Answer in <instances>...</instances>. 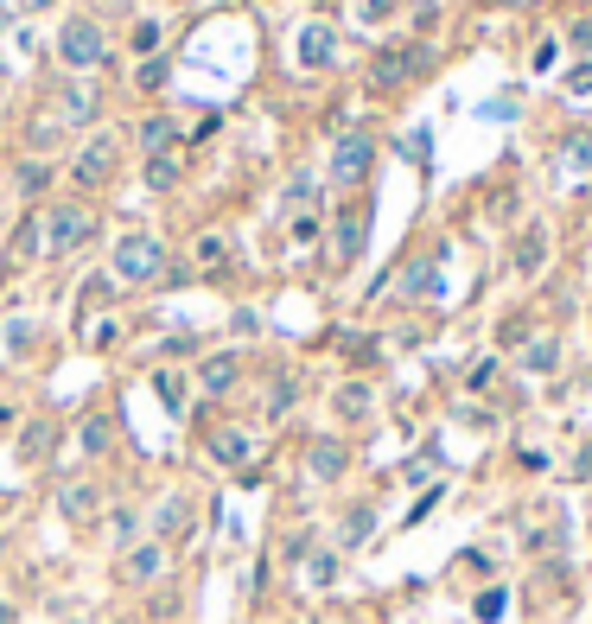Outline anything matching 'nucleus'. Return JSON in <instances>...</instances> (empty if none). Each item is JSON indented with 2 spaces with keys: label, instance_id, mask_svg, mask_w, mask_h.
I'll return each mask as SVG.
<instances>
[{
  "label": "nucleus",
  "instance_id": "nucleus-1",
  "mask_svg": "<svg viewBox=\"0 0 592 624\" xmlns=\"http://www.w3.org/2000/svg\"><path fill=\"white\" fill-rule=\"evenodd\" d=\"M90 236H96V211H90L83 198L51 204V211H45V249H51V255H77Z\"/></svg>",
  "mask_w": 592,
  "mask_h": 624
},
{
  "label": "nucleus",
  "instance_id": "nucleus-2",
  "mask_svg": "<svg viewBox=\"0 0 592 624\" xmlns=\"http://www.w3.org/2000/svg\"><path fill=\"white\" fill-rule=\"evenodd\" d=\"M160 262H166V249H160V236H153V230H134V236H121L115 249H109L115 281H153Z\"/></svg>",
  "mask_w": 592,
  "mask_h": 624
},
{
  "label": "nucleus",
  "instance_id": "nucleus-3",
  "mask_svg": "<svg viewBox=\"0 0 592 624\" xmlns=\"http://www.w3.org/2000/svg\"><path fill=\"white\" fill-rule=\"evenodd\" d=\"M58 58L71 64V71H96V64L109 58V39H102L96 20H71V26L58 32Z\"/></svg>",
  "mask_w": 592,
  "mask_h": 624
},
{
  "label": "nucleus",
  "instance_id": "nucleus-4",
  "mask_svg": "<svg viewBox=\"0 0 592 624\" xmlns=\"http://www.w3.org/2000/svg\"><path fill=\"white\" fill-rule=\"evenodd\" d=\"M370 166H376V141L363 128L351 134H338V147H332V185H363L370 179Z\"/></svg>",
  "mask_w": 592,
  "mask_h": 624
},
{
  "label": "nucleus",
  "instance_id": "nucleus-5",
  "mask_svg": "<svg viewBox=\"0 0 592 624\" xmlns=\"http://www.w3.org/2000/svg\"><path fill=\"white\" fill-rule=\"evenodd\" d=\"M427 51L421 45H389V51H376V64H370V83H376V90H395V83H414V77H421L427 71Z\"/></svg>",
  "mask_w": 592,
  "mask_h": 624
},
{
  "label": "nucleus",
  "instance_id": "nucleus-6",
  "mask_svg": "<svg viewBox=\"0 0 592 624\" xmlns=\"http://www.w3.org/2000/svg\"><path fill=\"white\" fill-rule=\"evenodd\" d=\"M115 160H121V147H115V134H96L90 147L77 153V166H71V179L83 185V192H96V185H109L115 179Z\"/></svg>",
  "mask_w": 592,
  "mask_h": 624
},
{
  "label": "nucleus",
  "instance_id": "nucleus-7",
  "mask_svg": "<svg viewBox=\"0 0 592 624\" xmlns=\"http://www.w3.org/2000/svg\"><path fill=\"white\" fill-rule=\"evenodd\" d=\"M293 58H300V71H332L338 64V32L325 20H306L300 39H293Z\"/></svg>",
  "mask_w": 592,
  "mask_h": 624
},
{
  "label": "nucleus",
  "instance_id": "nucleus-8",
  "mask_svg": "<svg viewBox=\"0 0 592 624\" xmlns=\"http://www.w3.org/2000/svg\"><path fill=\"white\" fill-rule=\"evenodd\" d=\"M166 561H172L166 542H134L128 554H121V580H128V586H153L166 574Z\"/></svg>",
  "mask_w": 592,
  "mask_h": 624
},
{
  "label": "nucleus",
  "instance_id": "nucleus-9",
  "mask_svg": "<svg viewBox=\"0 0 592 624\" xmlns=\"http://www.w3.org/2000/svg\"><path fill=\"white\" fill-rule=\"evenodd\" d=\"M96 510H102V491L90 478L58 484V516H64V523H96Z\"/></svg>",
  "mask_w": 592,
  "mask_h": 624
},
{
  "label": "nucleus",
  "instance_id": "nucleus-10",
  "mask_svg": "<svg viewBox=\"0 0 592 624\" xmlns=\"http://www.w3.org/2000/svg\"><path fill=\"white\" fill-rule=\"evenodd\" d=\"M548 255H554V242L548 230H516V249H510V268L522 274V281H535V274L548 268Z\"/></svg>",
  "mask_w": 592,
  "mask_h": 624
},
{
  "label": "nucleus",
  "instance_id": "nucleus-11",
  "mask_svg": "<svg viewBox=\"0 0 592 624\" xmlns=\"http://www.w3.org/2000/svg\"><path fill=\"white\" fill-rule=\"evenodd\" d=\"M363 230H370V217H363V211H338V223H332V262L338 268H351L363 255Z\"/></svg>",
  "mask_w": 592,
  "mask_h": 624
},
{
  "label": "nucleus",
  "instance_id": "nucleus-12",
  "mask_svg": "<svg viewBox=\"0 0 592 624\" xmlns=\"http://www.w3.org/2000/svg\"><path fill=\"white\" fill-rule=\"evenodd\" d=\"M96 115V83L90 77H71L58 96V128H83V121Z\"/></svg>",
  "mask_w": 592,
  "mask_h": 624
},
{
  "label": "nucleus",
  "instance_id": "nucleus-13",
  "mask_svg": "<svg viewBox=\"0 0 592 624\" xmlns=\"http://www.w3.org/2000/svg\"><path fill=\"white\" fill-rule=\"evenodd\" d=\"M344 465H351L344 440H312V446H306V472H312V484H338Z\"/></svg>",
  "mask_w": 592,
  "mask_h": 624
},
{
  "label": "nucleus",
  "instance_id": "nucleus-14",
  "mask_svg": "<svg viewBox=\"0 0 592 624\" xmlns=\"http://www.w3.org/2000/svg\"><path fill=\"white\" fill-rule=\"evenodd\" d=\"M236 376H242V357H236V351H217V357L198 363V389H204V395H230Z\"/></svg>",
  "mask_w": 592,
  "mask_h": 624
},
{
  "label": "nucleus",
  "instance_id": "nucleus-15",
  "mask_svg": "<svg viewBox=\"0 0 592 624\" xmlns=\"http://www.w3.org/2000/svg\"><path fill=\"white\" fill-rule=\"evenodd\" d=\"M249 453H255V440L242 427H217L211 433V459L217 465H249Z\"/></svg>",
  "mask_w": 592,
  "mask_h": 624
},
{
  "label": "nucleus",
  "instance_id": "nucleus-16",
  "mask_svg": "<svg viewBox=\"0 0 592 624\" xmlns=\"http://www.w3.org/2000/svg\"><path fill=\"white\" fill-rule=\"evenodd\" d=\"M370 535H376V510L370 504H351L338 516V548H363Z\"/></svg>",
  "mask_w": 592,
  "mask_h": 624
},
{
  "label": "nucleus",
  "instance_id": "nucleus-17",
  "mask_svg": "<svg viewBox=\"0 0 592 624\" xmlns=\"http://www.w3.org/2000/svg\"><path fill=\"white\" fill-rule=\"evenodd\" d=\"M134 141H141V147H147V160H153V153H172V147H179V128H172L166 115H147L141 128H134Z\"/></svg>",
  "mask_w": 592,
  "mask_h": 624
},
{
  "label": "nucleus",
  "instance_id": "nucleus-18",
  "mask_svg": "<svg viewBox=\"0 0 592 624\" xmlns=\"http://www.w3.org/2000/svg\"><path fill=\"white\" fill-rule=\"evenodd\" d=\"M332 408H338V421H363V414L376 408V395H370V383H338Z\"/></svg>",
  "mask_w": 592,
  "mask_h": 624
},
{
  "label": "nucleus",
  "instance_id": "nucleus-19",
  "mask_svg": "<svg viewBox=\"0 0 592 624\" xmlns=\"http://www.w3.org/2000/svg\"><path fill=\"white\" fill-rule=\"evenodd\" d=\"M191 529V504L185 497H166L160 516H153V542H166V535H185Z\"/></svg>",
  "mask_w": 592,
  "mask_h": 624
},
{
  "label": "nucleus",
  "instance_id": "nucleus-20",
  "mask_svg": "<svg viewBox=\"0 0 592 624\" xmlns=\"http://www.w3.org/2000/svg\"><path fill=\"white\" fill-rule=\"evenodd\" d=\"M554 363H561V338H529L522 344V370L529 376H548Z\"/></svg>",
  "mask_w": 592,
  "mask_h": 624
},
{
  "label": "nucleus",
  "instance_id": "nucleus-21",
  "mask_svg": "<svg viewBox=\"0 0 592 624\" xmlns=\"http://www.w3.org/2000/svg\"><path fill=\"white\" fill-rule=\"evenodd\" d=\"M332 580H338V548H319V554H306V586H312V593H325Z\"/></svg>",
  "mask_w": 592,
  "mask_h": 624
},
{
  "label": "nucleus",
  "instance_id": "nucleus-22",
  "mask_svg": "<svg viewBox=\"0 0 592 624\" xmlns=\"http://www.w3.org/2000/svg\"><path fill=\"white\" fill-rule=\"evenodd\" d=\"M153 395H160L172 414H185V376L179 370H153Z\"/></svg>",
  "mask_w": 592,
  "mask_h": 624
},
{
  "label": "nucleus",
  "instance_id": "nucleus-23",
  "mask_svg": "<svg viewBox=\"0 0 592 624\" xmlns=\"http://www.w3.org/2000/svg\"><path fill=\"white\" fill-rule=\"evenodd\" d=\"M402 293H408V300H433V293H440V268H433V262H414Z\"/></svg>",
  "mask_w": 592,
  "mask_h": 624
},
{
  "label": "nucleus",
  "instance_id": "nucleus-24",
  "mask_svg": "<svg viewBox=\"0 0 592 624\" xmlns=\"http://www.w3.org/2000/svg\"><path fill=\"white\" fill-rule=\"evenodd\" d=\"M39 249H45V217H26L20 236H13V262H26V255H39Z\"/></svg>",
  "mask_w": 592,
  "mask_h": 624
},
{
  "label": "nucleus",
  "instance_id": "nucleus-25",
  "mask_svg": "<svg viewBox=\"0 0 592 624\" xmlns=\"http://www.w3.org/2000/svg\"><path fill=\"white\" fill-rule=\"evenodd\" d=\"M134 529H141V516H134L128 504H115V510H109V542H115V548H134Z\"/></svg>",
  "mask_w": 592,
  "mask_h": 624
},
{
  "label": "nucleus",
  "instance_id": "nucleus-26",
  "mask_svg": "<svg viewBox=\"0 0 592 624\" xmlns=\"http://www.w3.org/2000/svg\"><path fill=\"white\" fill-rule=\"evenodd\" d=\"M147 185H153V192L179 185V153H153V160H147Z\"/></svg>",
  "mask_w": 592,
  "mask_h": 624
},
{
  "label": "nucleus",
  "instance_id": "nucleus-27",
  "mask_svg": "<svg viewBox=\"0 0 592 624\" xmlns=\"http://www.w3.org/2000/svg\"><path fill=\"white\" fill-rule=\"evenodd\" d=\"M45 453H51V421H32V427H26V440H20V459H26V465H39Z\"/></svg>",
  "mask_w": 592,
  "mask_h": 624
},
{
  "label": "nucleus",
  "instance_id": "nucleus-28",
  "mask_svg": "<svg viewBox=\"0 0 592 624\" xmlns=\"http://www.w3.org/2000/svg\"><path fill=\"white\" fill-rule=\"evenodd\" d=\"M109 440H115L109 414H90V421H83V453H109Z\"/></svg>",
  "mask_w": 592,
  "mask_h": 624
},
{
  "label": "nucleus",
  "instance_id": "nucleus-29",
  "mask_svg": "<svg viewBox=\"0 0 592 624\" xmlns=\"http://www.w3.org/2000/svg\"><path fill=\"white\" fill-rule=\"evenodd\" d=\"M389 13H395V0H351V20L357 26H382Z\"/></svg>",
  "mask_w": 592,
  "mask_h": 624
},
{
  "label": "nucleus",
  "instance_id": "nucleus-30",
  "mask_svg": "<svg viewBox=\"0 0 592 624\" xmlns=\"http://www.w3.org/2000/svg\"><path fill=\"white\" fill-rule=\"evenodd\" d=\"M561 90H567L573 102H586V96H592V58H580V64H573V71L561 77Z\"/></svg>",
  "mask_w": 592,
  "mask_h": 624
},
{
  "label": "nucleus",
  "instance_id": "nucleus-31",
  "mask_svg": "<svg viewBox=\"0 0 592 624\" xmlns=\"http://www.w3.org/2000/svg\"><path fill=\"white\" fill-rule=\"evenodd\" d=\"M191 255H198L204 268H223V262H230V242H223V236H198V249H191Z\"/></svg>",
  "mask_w": 592,
  "mask_h": 624
},
{
  "label": "nucleus",
  "instance_id": "nucleus-32",
  "mask_svg": "<svg viewBox=\"0 0 592 624\" xmlns=\"http://www.w3.org/2000/svg\"><path fill=\"white\" fill-rule=\"evenodd\" d=\"M45 185H51V172H45V160H26V166H20V192H26V198H39V192H45Z\"/></svg>",
  "mask_w": 592,
  "mask_h": 624
},
{
  "label": "nucleus",
  "instance_id": "nucleus-33",
  "mask_svg": "<svg viewBox=\"0 0 592 624\" xmlns=\"http://www.w3.org/2000/svg\"><path fill=\"white\" fill-rule=\"evenodd\" d=\"M293 402H300V383H293V376H281V383L268 389V414H287Z\"/></svg>",
  "mask_w": 592,
  "mask_h": 624
},
{
  "label": "nucleus",
  "instance_id": "nucleus-34",
  "mask_svg": "<svg viewBox=\"0 0 592 624\" xmlns=\"http://www.w3.org/2000/svg\"><path fill=\"white\" fill-rule=\"evenodd\" d=\"M503 605H510V593H503V586H491V593H478V618H484V624L503 618Z\"/></svg>",
  "mask_w": 592,
  "mask_h": 624
},
{
  "label": "nucleus",
  "instance_id": "nucleus-35",
  "mask_svg": "<svg viewBox=\"0 0 592 624\" xmlns=\"http://www.w3.org/2000/svg\"><path fill=\"white\" fill-rule=\"evenodd\" d=\"M567 45H573V51H586V58H592V13H586V20H567Z\"/></svg>",
  "mask_w": 592,
  "mask_h": 624
},
{
  "label": "nucleus",
  "instance_id": "nucleus-36",
  "mask_svg": "<svg viewBox=\"0 0 592 624\" xmlns=\"http://www.w3.org/2000/svg\"><path fill=\"white\" fill-rule=\"evenodd\" d=\"M319 236V211H293V242H312Z\"/></svg>",
  "mask_w": 592,
  "mask_h": 624
},
{
  "label": "nucleus",
  "instance_id": "nucleus-37",
  "mask_svg": "<svg viewBox=\"0 0 592 624\" xmlns=\"http://www.w3.org/2000/svg\"><path fill=\"white\" fill-rule=\"evenodd\" d=\"M306 204H312V179H293L287 185V211H306Z\"/></svg>",
  "mask_w": 592,
  "mask_h": 624
},
{
  "label": "nucleus",
  "instance_id": "nucleus-38",
  "mask_svg": "<svg viewBox=\"0 0 592 624\" xmlns=\"http://www.w3.org/2000/svg\"><path fill=\"white\" fill-rule=\"evenodd\" d=\"M567 160L573 166H592V134H573V141H567Z\"/></svg>",
  "mask_w": 592,
  "mask_h": 624
},
{
  "label": "nucleus",
  "instance_id": "nucleus-39",
  "mask_svg": "<svg viewBox=\"0 0 592 624\" xmlns=\"http://www.w3.org/2000/svg\"><path fill=\"white\" fill-rule=\"evenodd\" d=\"M554 58H561V45H554V39H542V45H535V77H542V71H554Z\"/></svg>",
  "mask_w": 592,
  "mask_h": 624
},
{
  "label": "nucleus",
  "instance_id": "nucleus-40",
  "mask_svg": "<svg viewBox=\"0 0 592 624\" xmlns=\"http://www.w3.org/2000/svg\"><path fill=\"white\" fill-rule=\"evenodd\" d=\"M134 83H141V90H153V83H166V58H160V64L147 58V64H141V77H134Z\"/></svg>",
  "mask_w": 592,
  "mask_h": 624
},
{
  "label": "nucleus",
  "instance_id": "nucleus-41",
  "mask_svg": "<svg viewBox=\"0 0 592 624\" xmlns=\"http://www.w3.org/2000/svg\"><path fill=\"white\" fill-rule=\"evenodd\" d=\"M58 134H64V128H51V121H39V128H32V153H45L51 141H58Z\"/></svg>",
  "mask_w": 592,
  "mask_h": 624
},
{
  "label": "nucleus",
  "instance_id": "nucleus-42",
  "mask_svg": "<svg viewBox=\"0 0 592 624\" xmlns=\"http://www.w3.org/2000/svg\"><path fill=\"white\" fill-rule=\"evenodd\" d=\"M491 383H497V357H484L478 370H472V389H491Z\"/></svg>",
  "mask_w": 592,
  "mask_h": 624
},
{
  "label": "nucleus",
  "instance_id": "nucleus-43",
  "mask_svg": "<svg viewBox=\"0 0 592 624\" xmlns=\"http://www.w3.org/2000/svg\"><path fill=\"white\" fill-rule=\"evenodd\" d=\"M134 45H141V51H153V45H160V26H153V20H141V26H134Z\"/></svg>",
  "mask_w": 592,
  "mask_h": 624
},
{
  "label": "nucleus",
  "instance_id": "nucleus-44",
  "mask_svg": "<svg viewBox=\"0 0 592 624\" xmlns=\"http://www.w3.org/2000/svg\"><path fill=\"white\" fill-rule=\"evenodd\" d=\"M573 472H580V478H592V440L580 446V459H573Z\"/></svg>",
  "mask_w": 592,
  "mask_h": 624
},
{
  "label": "nucleus",
  "instance_id": "nucleus-45",
  "mask_svg": "<svg viewBox=\"0 0 592 624\" xmlns=\"http://www.w3.org/2000/svg\"><path fill=\"white\" fill-rule=\"evenodd\" d=\"M20 7H26V13H39V7H51V0H20Z\"/></svg>",
  "mask_w": 592,
  "mask_h": 624
},
{
  "label": "nucleus",
  "instance_id": "nucleus-46",
  "mask_svg": "<svg viewBox=\"0 0 592 624\" xmlns=\"http://www.w3.org/2000/svg\"><path fill=\"white\" fill-rule=\"evenodd\" d=\"M0 624H13V612H7V605H0Z\"/></svg>",
  "mask_w": 592,
  "mask_h": 624
},
{
  "label": "nucleus",
  "instance_id": "nucleus-47",
  "mask_svg": "<svg viewBox=\"0 0 592 624\" xmlns=\"http://www.w3.org/2000/svg\"><path fill=\"white\" fill-rule=\"evenodd\" d=\"M115 624H128V618H115Z\"/></svg>",
  "mask_w": 592,
  "mask_h": 624
}]
</instances>
